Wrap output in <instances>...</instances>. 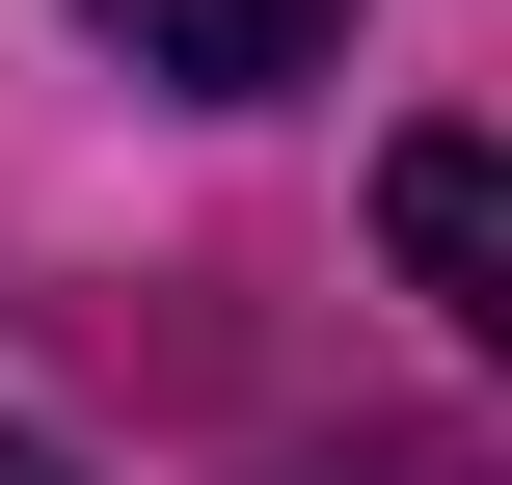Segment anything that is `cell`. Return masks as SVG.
Returning a JSON list of instances; mask_svg holds the SVG:
<instances>
[{"instance_id":"cell-1","label":"cell","mask_w":512,"mask_h":485,"mask_svg":"<svg viewBox=\"0 0 512 485\" xmlns=\"http://www.w3.org/2000/svg\"><path fill=\"white\" fill-rule=\"evenodd\" d=\"M378 270L512 378V135H378Z\"/></svg>"},{"instance_id":"cell-2","label":"cell","mask_w":512,"mask_h":485,"mask_svg":"<svg viewBox=\"0 0 512 485\" xmlns=\"http://www.w3.org/2000/svg\"><path fill=\"white\" fill-rule=\"evenodd\" d=\"M135 81H189V108H270V81H324L351 54V0H81Z\"/></svg>"},{"instance_id":"cell-3","label":"cell","mask_w":512,"mask_h":485,"mask_svg":"<svg viewBox=\"0 0 512 485\" xmlns=\"http://www.w3.org/2000/svg\"><path fill=\"white\" fill-rule=\"evenodd\" d=\"M0 485H81V459H54V432H0Z\"/></svg>"}]
</instances>
